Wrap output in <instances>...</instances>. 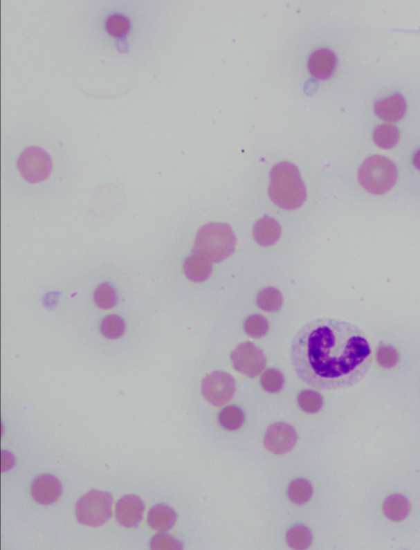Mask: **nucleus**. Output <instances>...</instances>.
<instances>
[{
    "label": "nucleus",
    "instance_id": "obj_1",
    "mask_svg": "<svg viewBox=\"0 0 420 550\" xmlns=\"http://www.w3.org/2000/svg\"><path fill=\"white\" fill-rule=\"evenodd\" d=\"M368 341L352 324L317 320L294 338L291 362L298 376L315 388H338L351 382L370 356Z\"/></svg>",
    "mask_w": 420,
    "mask_h": 550
},
{
    "label": "nucleus",
    "instance_id": "obj_2",
    "mask_svg": "<svg viewBox=\"0 0 420 550\" xmlns=\"http://www.w3.org/2000/svg\"><path fill=\"white\" fill-rule=\"evenodd\" d=\"M268 193L274 204L284 210L300 208L307 199V188L298 167L291 163H280L273 167Z\"/></svg>",
    "mask_w": 420,
    "mask_h": 550
},
{
    "label": "nucleus",
    "instance_id": "obj_3",
    "mask_svg": "<svg viewBox=\"0 0 420 550\" xmlns=\"http://www.w3.org/2000/svg\"><path fill=\"white\" fill-rule=\"evenodd\" d=\"M236 237L228 224L210 223L199 230L194 241L193 253L209 259L210 262H221L235 250Z\"/></svg>",
    "mask_w": 420,
    "mask_h": 550
},
{
    "label": "nucleus",
    "instance_id": "obj_4",
    "mask_svg": "<svg viewBox=\"0 0 420 550\" xmlns=\"http://www.w3.org/2000/svg\"><path fill=\"white\" fill-rule=\"evenodd\" d=\"M397 178L393 162L387 158L374 156L366 159L359 170V181L367 192L381 195L390 191Z\"/></svg>",
    "mask_w": 420,
    "mask_h": 550
},
{
    "label": "nucleus",
    "instance_id": "obj_5",
    "mask_svg": "<svg viewBox=\"0 0 420 550\" xmlns=\"http://www.w3.org/2000/svg\"><path fill=\"white\" fill-rule=\"evenodd\" d=\"M113 495L109 492L91 491L82 497L76 505L77 521L82 525L97 527L112 517Z\"/></svg>",
    "mask_w": 420,
    "mask_h": 550
},
{
    "label": "nucleus",
    "instance_id": "obj_6",
    "mask_svg": "<svg viewBox=\"0 0 420 550\" xmlns=\"http://www.w3.org/2000/svg\"><path fill=\"white\" fill-rule=\"evenodd\" d=\"M17 167L26 181L37 183L44 181L50 176L52 161L43 149L30 147L21 154L17 161Z\"/></svg>",
    "mask_w": 420,
    "mask_h": 550
},
{
    "label": "nucleus",
    "instance_id": "obj_7",
    "mask_svg": "<svg viewBox=\"0 0 420 550\" xmlns=\"http://www.w3.org/2000/svg\"><path fill=\"white\" fill-rule=\"evenodd\" d=\"M201 391L207 402L216 407L223 406L231 401L235 394L236 382L229 374L215 372L203 381Z\"/></svg>",
    "mask_w": 420,
    "mask_h": 550
},
{
    "label": "nucleus",
    "instance_id": "obj_8",
    "mask_svg": "<svg viewBox=\"0 0 420 550\" xmlns=\"http://www.w3.org/2000/svg\"><path fill=\"white\" fill-rule=\"evenodd\" d=\"M233 367L246 376L256 377L266 367V358L263 351L251 342L238 345L232 354Z\"/></svg>",
    "mask_w": 420,
    "mask_h": 550
},
{
    "label": "nucleus",
    "instance_id": "obj_9",
    "mask_svg": "<svg viewBox=\"0 0 420 550\" xmlns=\"http://www.w3.org/2000/svg\"><path fill=\"white\" fill-rule=\"evenodd\" d=\"M298 434L293 426L286 423H276L271 426L264 437V446L273 455H282L293 450Z\"/></svg>",
    "mask_w": 420,
    "mask_h": 550
},
{
    "label": "nucleus",
    "instance_id": "obj_10",
    "mask_svg": "<svg viewBox=\"0 0 420 550\" xmlns=\"http://www.w3.org/2000/svg\"><path fill=\"white\" fill-rule=\"evenodd\" d=\"M145 504L138 496L128 495L118 502L116 505L117 521L122 526H138L143 519Z\"/></svg>",
    "mask_w": 420,
    "mask_h": 550
},
{
    "label": "nucleus",
    "instance_id": "obj_11",
    "mask_svg": "<svg viewBox=\"0 0 420 550\" xmlns=\"http://www.w3.org/2000/svg\"><path fill=\"white\" fill-rule=\"evenodd\" d=\"M62 492L63 486L60 479L48 474L35 478L30 488L34 500L42 505L54 504L60 499Z\"/></svg>",
    "mask_w": 420,
    "mask_h": 550
},
{
    "label": "nucleus",
    "instance_id": "obj_12",
    "mask_svg": "<svg viewBox=\"0 0 420 550\" xmlns=\"http://www.w3.org/2000/svg\"><path fill=\"white\" fill-rule=\"evenodd\" d=\"M337 65V57L328 49H320L313 53L308 61L309 73L318 80H327L333 76Z\"/></svg>",
    "mask_w": 420,
    "mask_h": 550
},
{
    "label": "nucleus",
    "instance_id": "obj_13",
    "mask_svg": "<svg viewBox=\"0 0 420 550\" xmlns=\"http://www.w3.org/2000/svg\"><path fill=\"white\" fill-rule=\"evenodd\" d=\"M374 111L383 120L396 122L405 116L406 102L401 95H392L388 98L377 101L374 104Z\"/></svg>",
    "mask_w": 420,
    "mask_h": 550
},
{
    "label": "nucleus",
    "instance_id": "obj_14",
    "mask_svg": "<svg viewBox=\"0 0 420 550\" xmlns=\"http://www.w3.org/2000/svg\"><path fill=\"white\" fill-rule=\"evenodd\" d=\"M178 515L170 506L157 504L149 510L148 523L150 527L159 532L170 531L175 525Z\"/></svg>",
    "mask_w": 420,
    "mask_h": 550
},
{
    "label": "nucleus",
    "instance_id": "obj_15",
    "mask_svg": "<svg viewBox=\"0 0 420 550\" xmlns=\"http://www.w3.org/2000/svg\"><path fill=\"white\" fill-rule=\"evenodd\" d=\"M280 223L271 217L260 219L255 224L253 236L259 245L268 246L275 244L280 239Z\"/></svg>",
    "mask_w": 420,
    "mask_h": 550
},
{
    "label": "nucleus",
    "instance_id": "obj_16",
    "mask_svg": "<svg viewBox=\"0 0 420 550\" xmlns=\"http://www.w3.org/2000/svg\"><path fill=\"white\" fill-rule=\"evenodd\" d=\"M184 272L190 280L200 283L209 279L212 272V265L209 259L193 254L184 262Z\"/></svg>",
    "mask_w": 420,
    "mask_h": 550
},
{
    "label": "nucleus",
    "instance_id": "obj_17",
    "mask_svg": "<svg viewBox=\"0 0 420 550\" xmlns=\"http://www.w3.org/2000/svg\"><path fill=\"white\" fill-rule=\"evenodd\" d=\"M383 512L389 520L401 522L408 516L410 504L403 495H392L383 504Z\"/></svg>",
    "mask_w": 420,
    "mask_h": 550
},
{
    "label": "nucleus",
    "instance_id": "obj_18",
    "mask_svg": "<svg viewBox=\"0 0 420 550\" xmlns=\"http://www.w3.org/2000/svg\"><path fill=\"white\" fill-rule=\"evenodd\" d=\"M400 134L397 127L391 125H382L376 127L374 131V140L382 149H392L399 140Z\"/></svg>",
    "mask_w": 420,
    "mask_h": 550
},
{
    "label": "nucleus",
    "instance_id": "obj_19",
    "mask_svg": "<svg viewBox=\"0 0 420 550\" xmlns=\"http://www.w3.org/2000/svg\"><path fill=\"white\" fill-rule=\"evenodd\" d=\"M287 494L293 503L302 505L311 500L313 495V487L307 479H296L290 484Z\"/></svg>",
    "mask_w": 420,
    "mask_h": 550
},
{
    "label": "nucleus",
    "instance_id": "obj_20",
    "mask_svg": "<svg viewBox=\"0 0 420 550\" xmlns=\"http://www.w3.org/2000/svg\"><path fill=\"white\" fill-rule=\"evenodd\" d=\"M312 541L311 531L304 526H295L286 534V542L294 549H307L311 547Z\"/></svg>",
    "mask_w": 420,
    "mask_h": 550
},
{
    "label": "nucleus",
    "instance_id": "obj_21",
    "mask_svg": "<svg viewBox=\"0 0 420 550\" xmlns=\"http://www.w3.org/2000/svg\"><path fill=\"white\" fill-rule=\"evenodd\" d=\"M219 420L223 428L233 431L240 429L244 424L245 416L240 408L235 406H229L221 411Z\"/></svg>",
    "mask_w": 420,
    "mask_h": 550
},
{
    "label": "nucleus",
    "instance_id": "obj_22",
    "mask_svg": "<svg viewBox=\"0 0 420 550\" xmlns=\"http://www.w3.org/2000/svg\"><path fill=\"white\" fill-rule=\"evenodd\" d=\"M257 303L260 309L264 311H277L282 305L281 293L273 288H264L258 294Z\"/></svg>",
    "mask_w": 420,
    "mask_h": 550
},
{
    "label": "nucleus",
    "instance_id": "obj_23",
    "mask_svg": "<svg viewBox=\"0 0 420 550\" xmlns=\"http://www.w3.org/2000/svg\"><path fill=\"white\" fill-rule=\"evenodd\" d=\"M298 405L304 412L313 414L320 412L324 405V399L317 392L304 390L298 396Z\"/></svg>",
    "mask_w": 420,
    "mask_h": 550
},
{
    "label": "nucleus",
    "instance_id": "obj_24",
    "mask_svg": "<svg viewBox=\"0 0 420 550\" xmlns=\"http://www.w3.org/2000/svg\"><path fill=\"white\" fill-rule=\"evenodd\" d=\"M131 24L129 19L120 13H113L106 21V29L113 37L122 38L129 33Z\"/></svg>",
    "mask_w": 420,
    "mask_h": 550
},
{
    "label": "nucleus",
    "instance_id": "obj_25",
    "mask_svg": "<svg viewBox=\"0 0 420 550\" xmlns=\"http://www.w3.org/2000/svg\"><path fill=\"white\" fill-rule=\"evenodd\" d=\"M100 330L103 336L109 340H116L120 338L125 331V323L118 315H109L103 320L100 325Z\"/></svg>",
    "mask_w": 420,
    "mask_h": 550
},
{
    "label": "nucleus",
    "instance_id": "obj_26",
    "mask_svg": "<svg viewBox=\"0 0 420 550\" xmlns=\"http://www.w3.org/2000/svg\"><path fill=\"white\" fill-rule=\"evenodd\" d=\"M95 304L101 309L108 310L117 303V294L114 288L108 283L101 284L94 293Z\"/></svg>",
    "mask_w": 420,
    "mask_h": 550
},
{
    "label": "nucleus",
    "instance_id": "obj_27",
    "mask_svg": "<svg viewBox=\"0 0 420 550\" xmlns=\"http://www.w3.org/2000/svg\"><path fill=\"white\" fill-rule=\"evenodd\" d=\"M262 388L268 393H277L284 386V376L276 369L265 371L260 379Z\"/></svg>",
    "mask_w": 420,
    "mask_h": 550
},
{
    "label": "nucleus",
    "instance_id": "obj_28",
    "mask_svg": "<svg viewBox=\"0 0 420 550\" xmlns=\"http://www.w3.org/2000/svg\"><path fill=\"white\" fill-rule=\"evenodd\" d=\"M244 329L249 336L255 338H262L268 333V321L262 315H253L245 321Z\"/></svg>",
    "mask_w": 420,
    "mask_h": 550
},
{
    "label": "nucleus",
    "instance_id": "obj_29",
    "mask_svg": "<svg viewBox=\"0 0 420 550\" xmlns=\"http://www.w3.org/2000/svg\"><path fill=\"white\" fill-rule=\"evenodd\" d=\"M150 549L154 550H180L183 544L174 536L161 532L150 540Z\"/></svg>",
    "mask_w": 420,
    "mask_h": 550
},
{
    "label": "nucleus",
    "instance_id": "obj_30",
    "mask_svg": "<svg viewBox=\"0 0 420 550\" xmlns=\"http://www.w3.org/2000/svg\"><path fill=\"white\" fill-rule=\"evenodd\" d=\"M378 363L383 368L391 369L396 366L399 360L397 351L392 347H379L377 353Z\"/></svg>",
    "mask_w": 420,
    "mask_h": 550
},
{
    "label": "nucleus",
    "instance_id": "obj_31",
    "mask_svg": "<svg viewBox=\"0 0 420 550\" xmlns=\"http://www.w3.org/2000/svg\"><path fill=\"white\" fill-rule=\"evenodd\" d=\"M2 472L6 473L10 470L15 465V457L10 452L2 451Z\"/></svg>",
    "mask_w": 420,
    "mask_h": 550
},
{
    "label": "nucleus",
    "instance_id": "obj_32",
    "mask_svg": "<svg viewBox=\"0 0 420 550\" xmlns=\"http://www.w3.org/2000/svg\"><path fill=\"white\" fill-rule=\"evenodd\" d=\"M414 165L417 168L420 170V149L415 152L413 158Z\"/></svg>",
    "mask_w": 420,
    "mask_h": 550
}]
</instances>
